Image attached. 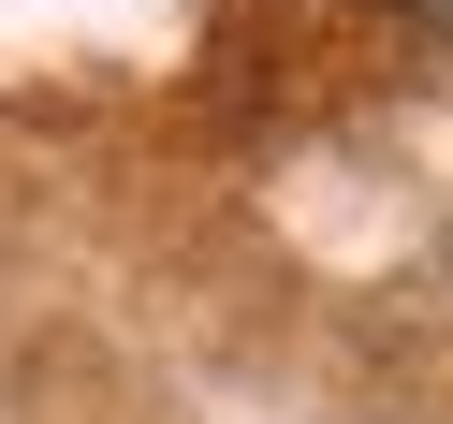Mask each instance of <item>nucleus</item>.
Masks as SVG:
<instances>
[{
    "mask_svg": "<svg viewBox=\"0 0 453 424\" xmlns=\"http://www.w3.org/2000/svg\"><path fill=\"white\" fill-rule=\"evenodd\" d=\"M410 15H424V30H439V44H453V0H410Z\"/></svg>",
    "mask_w": 453,
    "mask_h": 424,
    "instance_id": "1",
    "label": "nucleus"
}]
</instances>
